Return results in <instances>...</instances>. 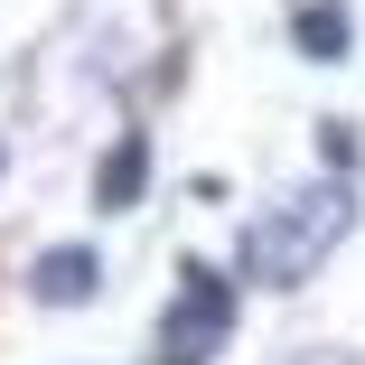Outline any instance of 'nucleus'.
<instances>
[{
    "mask_svg": "<svg viewBox=\"0 0 365 365\" xmlns=\"http://www.w3.org/2000/svg\"><path fill=\"white\" fill-rule=\"evenodd\" d=\"M346 225H356V187L337 178V187H319L300 215H281V225L253 235V272H262V281H300V272H319V253H328Z\"/></svg>",
    "mask_w": 365,
    "mask_h": 365,
    "instance_id": "obj_1",
    "label": "nucleus"
},
{
    "mask_svg": "<svg viewBox=\"0 0 365 365\" xmlns=\"http://www.w3.org/2000/svg\"><path fill=\"white\" fill-rule=\"evenodd\" d=\"M225 319H235V290H225V272H206V262H187V272H178V309H169V337L206 356L215 337H225Z\"/></svg>",
    "mask_w": 365,
    "mask_h": 365,
    "instance_id": "obj_2",
    "label": "nucleus"
},
{
    "mask_svg": "<svg viewBox=\"0 0 365 365\" xmlns=\"http://www.w3.org/2000/svg\"><path fill=\"white\" fill-rule=\"evenodd\" d=\"M29 290H38V300H85V290H94V253H85V244H56V253H38Z\"/></svg>",
    "mask_w": 365,
    "mask_h": 365,
    "instance_id": "obj_3",
    "label": "nucleus"
},
{
    "mask_svg": "<svg viewBox=\"0 0 365 365\" xmlns=\"http://www.w3.org/2000/svg\"><path fill=\"white\" fill-rule=\"evenodd\" d=\"M140 187H150V140H113V160L94 178V206H140Z\"/></svg>",
    "mask_w": 365,
    "mask_h": 365,
    "instance_id": "obj_4",
    "label": "nucleus"
},
{
    "mask_svg": "<svg viewBox=\"0 0 365 365\" xmlns=\"http://www.w3.org/2000/svg\"><path fill=\"white\" fill-rule=\"evenodd\" d=\"M346 47H356V19L337 10V0H309V10H300V56L328 66V56H346Z\"/></svg>",
    "mask_w": 365,
    "mask_h": 365,
    "instance_id": "obj_5",
    "label": "nucleus"
}]
</instances>
